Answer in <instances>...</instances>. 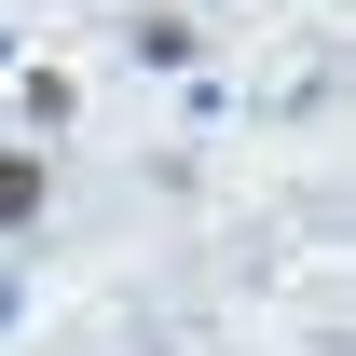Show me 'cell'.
<instances>
[{
	"mask_svg": "<svg viewBox=\"0 0 356 356\" xmlns=\"http://www.w3.org/2000/svg\"><path fill=\"white\" fill-rule=\"evenodd\" d=\"M42 220H55V151L0 137V233H42Z\"/></svg>",
	"mask_w": 356,
	"mask_h": 356,
	"instance_id": "cell-1",
	"label": "cell"
},
{
	"mask_svg": "<svg viewBox=\"0 0 356 356\" xmlns=\"http://www.w3.org/2000/svg\"><path fill=\"white\" fill-rule=\"evenodd\" d=\"M137 55H151V69H192L206 28H192V14H137Z\"/></svg>",
	"mask_w": 356,
	"mask_h": 356,
	"instance_id": "cell-2",
	"label": "cell"
}]
</instances>
